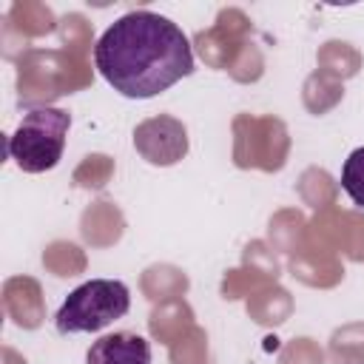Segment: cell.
<instances>
[{
    "label": "cell",
    "instance_id": "cell-2",
    "mask_svg": "<svg viewBox=\"0 0 364 364\" xmlns=\"http://www.w3.org/2000/svg\"><path fill=\"white\" fill-rule=\"evenodd\" d=\"M71 128V114L63 108L40 105L23 114L11 136L6 139L9 159L26 173H43L51 171L65 148V136Z\"/></svg>",
    "mask_w": 364,
    "mask_h": 364
},
{
    "label": "cell",
    "instance_id": "cell-4",
    "mask_svg": "<svg viewBox=\"0 0 364 364\" xmlns=\"http://www.w3.org/2000/svg\"><path fill=\"white\" fill-rule=\"evenodd\" d=\"M134 145L151 165H173L188 154V131L173 117H154L134 131Z\"/></svg>",
    "mask_w": 364,
    "mask_h": 364
},
{
    "label": "cell",
    "instance_id": "cell-6",
    "mask_svg": "<svg viewBox=\"0 0 364 364\" xmlns=\"http://www.w3.org/2000/svg\"><path fill=\"white\" fill-rule=\"evenodd\" d=\"M341 188L358 208H364V145L355 148L344 159V165H341Z\"/></svg>",
    "mask_w": 364,
    "mask_h": 364
},
{
    "label": "cell",
    "instance_id": "cell-1",
    "mask_svg": "<svg viewBox=\"0 0 364 364\" xmlns=\"http://www.w3.org/2000/svg\"><path fill=\"white\" fill-rule=\"evenodd\" d=\"M102 80L128 100H151L193 71L185 31L148 9L114 20L94 46Z\"/></svg>",
    "mask_w": 364,
    "mask_h": 364
},
{
    "label": "cell",
    "instance_id": "cell-3",
    "mask_svg": "<svg viewBox=\"0 0 364 364\" xmlns=\"http://www.w3.org/2000/svg\"><path fill=\"white\" fill-rule=\"evenodd\" d=\"M131 307V293L119 279H88L74 287L60 304L54 324L57 333H100L111 321L122 318Z\"/></svg>",
    "mask_w": 364,
    "mask_h": 364
},
{
    "label": "cell",
    "instance_id": "cell-5",
    "mask_svg": "<svg viewBox=\"0 0 364 364\" xmlns=\"http://www.w3.org/2000/svg\"><path fill=\"white\" fill-rule=\"evenodd\" d=\"M85 364H151V344L139 333H111L88 347Z\"/></svg>",
    "mask_w": 364,
    "mask_h": 364
}]
</instances>
